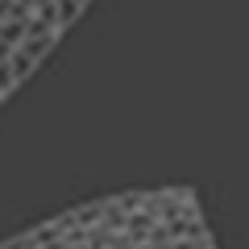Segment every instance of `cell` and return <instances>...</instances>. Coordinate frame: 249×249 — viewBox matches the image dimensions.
<instances>
[{
    "instance_id": "1",
    "label": "cell",
    "mask_w": 249,
    "mask_h": 249,
    "mask_svg": "<svg viewBox=\"0 0 249 249\" xmlns=\"http://www.w3.org/2000/svg\"><path fill=\"white\" fill-rule=\"evenodd\" d=\"M0 104H4V96H0Z\"/></svg>"
}]
</instances>
